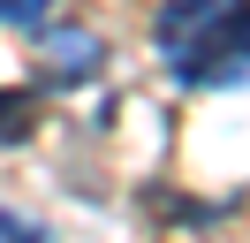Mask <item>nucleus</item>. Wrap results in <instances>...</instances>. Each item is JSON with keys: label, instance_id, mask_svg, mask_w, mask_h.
I'll use <instances>...</instances> for the list:
<instances>
[{"label": "nucleus", "instance_id": "obj_3", "mask_svg": "<svg viewBox=\"0 0 250 243\" xmlns=\"http://www.w3.org/2000/svg\"><path fill=\"white\" fill-rule=\"evenodd\" d=\"M99 69H106V38H99V30H53L46 38V84L76 91V84H91Z\"/></svg>", "mask_w": 250, "mask_h": 243}, {"label": "nucleus", "instance_id": "obj_1", "mask_svg": "<svg viewBox=\"0 0 250 243\" xmlns=\"http://www.w3.org/2000/svg\"><path fill=\"white\" fill-rule=\"evenodd\" d=\"M167 76H174V84H250V0L205 46H189L182 61H167Z\"/></svg>", "mask_w": 250, "mask_h": 243}, {"label": "nucleus", "instance_id": "obj_4", "mask_svg": "<svg viewBox=\"0 0 250 243\" xmlns=\"http://www.w3.org/2000/svg\"><path fill=\"white\" fill-rule=\"evenodd\" d=\"M38 129V99L31 91H0V145H23Z\"/></svg>", "mask_w": 250, "mask_h": 243}, {"label": "nucleus", "instance_id": "obj_6", "mask_svg": "<svg viewBox=\"0 0 250 243\" xmlns=\"http://www.w3.org/2000/svg\"><path fill=\"white\" fill-rule=\"evenodd\" d=\"M0 243H53L38 220H23V213H0Z\"/></svg>", "mask_w": 250, "mask_h": 243}, {"label": "nucleus", "instance_id": "obj_5", "mask_svg": "<svg viewBox=\"0 0 250 243\" xmlns=\"http://www.w3.org/2000/svg\"><path fill=\"white\" fill-rule=\"evenodd\" d=\"M46 8H53V0H0V23H8V30H38Z\"/></svg>", "mask_w": 250, "mask_h": 243}, {"label": "nucleus", "instance_id": "obj_2", "mask_svg": "<svg viewBox=\"0 0 250 243\" xmlns=\"http://www.w3.org/2000/svg\"><path fill=\"white\" fill-rule=\"evenodd\" d=\"M243 8V0H159V23H152V38H159V53L167 61H182L189 46H205L228 15Z\"/></svg>", "mask_w": 250, "mask_h": 243}]
</instances>
